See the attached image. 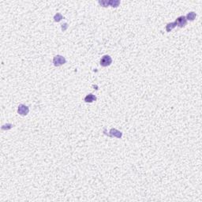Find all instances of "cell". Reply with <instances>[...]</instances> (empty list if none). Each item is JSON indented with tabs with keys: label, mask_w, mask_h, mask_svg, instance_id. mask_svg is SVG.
<instances>
[{
	"label": "cell",
	"mask_w": 202,
	"mask_h": 202,
	"mask_svg": "<svg viewBox=\"0 0 202 202\" xmlns=\"http://www.w3.org/2000/svg\"><path fill=\"white\" fill-rule=\"evenodd\" d=\"M112 63V59L110 55H104L100 59V65L102 67H106L110 66Z\"/></svg>",
	"instance_id": "7a4b0ae2"
},
{
	"label": "cell",
	"mask_w": 202,
	"mask_h": 202,
	"mask_svg": "<svg viewBox=\"0 0 202 202\" xmlns=\"http://www.w3.org/2000/svg\"><path fill=\"white\" fill-rule=\"evenodd\" d=\"M29 111V107H27L24 104H20L19 107H18V109H17V112L18 114L22 115V116H25L28 115Z\"/></svg>",
	"instance_id": "277c9868"
},
{
	"label": "cell",
	"mask_w": 202,
	"mask_h": 202,
	"mask_svg": "<svg viewBox=\"0 0 202 202\" xmlns=\"http://www.w3.org/2000/svg\"><path fill=\"white\" fill-rule=\"evenodd\" d=\"M63 15L61 14V13H56V14L55 15V17H54L55 21H56V22H59L61 20L63 19Z\"/></svg>",
	"instance_id": "30bf717a"
},
{
	"label": "cell",
	"mask_w": 202,
	"mask_h": 202,
	"mask_svg": "<svg viewBox=\"0 0 202 202\" xmlns=\"http://www.w3.org/2000/svg\"><path fill=\"white\" fill-rule=\"evenodd\" d=\"M175 24L176 25H178V27H180V28H183V27H185L187 24V20H186V18L185 16H180V17H178L176 21H175Z\"/></svg>",
	"instance_id": "3957f363"
},
{
	"label": "cell",
	"mask_w": 202,
	"mask_h": 202,
	"mask_svg": "<svg viewBox=\"0 0 202 202\" xmlns=\"http://www.w3.org/2000/svg\"><path fill=\"white\" fill-rule=\"evenodd\" d=\"M67 60L62 55H55L53 59V63L55 67H60L66 63Z\"/></svg>",
	"instance_id": "6da1fadb"
},
{
	"label": "cell",
	"mask_w": 202,
	"mask_h": 202,
	"mask_svg": "<svg viewBox=\"0 0 202 202\" xmlns=\"http://www.w3.org/2000/svg\"><path fill=\"white\" fill-rule=\"evenodd\" d=\"M12 126H13V125L12 124H6V125H4V126H2V129L3 130H10V129H11L12 128Z\"/></svg>",
	"instance_id": "8fae6325"
},
{
	"label": "cell",
	"mask_w": 202,
	"mask_h": 202,
	"mask_svg": "<svg viewBox=\"0 0 202 202\" xmlns=\"http://www.w3.org/2000/svg\"><path fill=\"white\" fill-rule=\"evenodd\" d=\"M97 100V98L95 95L93 94H88L85 97H84V101L86 103H92L93 101H96Z\"/></svg>",
	"instance_id": "8992f818"
},
{
	"label": "cell",
	"mask_w": 202,
	"mask_h": 202,
	"mask_svg": "<svg viewBox=\"0 0 202 202\" xmlns=\"http://www.w3.org/2000/svg\"><path fill=\"white\" fill-rule=\"evenodd\" d=\"M110 137H118V138H121L123 137V134L120 131H119L118 130L116 129H111L110 130V134H109Z\"/></svg>",
	"instance_id": "5b68a950"
},
{
	"label": "cell",
	"mask_w": 202,
	"mask_h": 202,
	"mask_svg": "<svg viewBox=\"0 0 202 202\" xmlns=\"http://www.w3.org/2000/svg\"><path fill=\"white\" fill-rule=\"evenodd\" d=\"M120 4V2L118 0H111L109 1V6H111L112 7H118Z\"/></svg>",
	"instance_id": "9c48e42d"
},
{
	"label": "cell",
	"mask_w": 202,
	"mask_h": 202,
	"mask_svg": "<svg viewBox=\"0 0 202 202\" xmlns=\"http://www.w3.org/2000/svg\"><path fill=\"white\" fill-rule=\"evenodd\" d=\"M177 25H176V24H175V22H172V23H169V24H167V26H166V30H167V32H171L174 28H175Z\"/></svg>",
	"instance_id": "ba28073f"
},
{
	"label": "cell",
	"mask_w": 202,
	"mask_h": 202,
	"mask_svg": "<svg viewBox=\"0 0 202 202\" xmlns=\"http://www.w3.org/2000/svg\"><path fill=\"white\" fill-rule=\"evenodd\" d=\"M197 17V14H196V13L194 12H190L188 14L186 15V20H189V21H194L195 18Z\"/></svg>",
	"instance_id": "52a82bcc"
},
{
	"label": "cell",
	"mask_w": 202,
	"mask_h": 202,
	"mask_svg": "<svg viewBox=\"0 0 202 202\" xmlns=\"http://www.w3.org/2000/svg\"><path fill=\"white\" fill-rule=\"evenodd\" d=\"M68 28V25H67V23H65V24H63L62 25V30L63 31H65L66 29H67Z\"/></svg>",
	"instance_id": "7c38bea8"
}]
</instances>
